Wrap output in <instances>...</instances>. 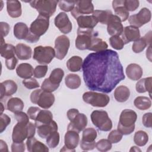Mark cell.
<instances>
[{
	"label": "cell",
	"instance_id": "cell-1",
	"mask_svg": "<svg viewBox=\"0 0 152 152\" xmlns=\"http://www.w3.org/2000/svg\"><path fill=\"white\" fill-rule=\"evenodd\" d=\"M82 69L86 86L91 91L110 93L125 78L119 55L111 49L88 54Z\"/></svg>",
	"mask_w": 152,
	"mask_h": 152
},
{
	"label": "cell",
	"instance_id": "cell-2",
	"mask_svg": "<svg viewBox=\"0 0 152 152\" xmlns=\"http://www.w3.org/2000/svg\"><path fill=\"white\" fill-rule=\"evenodd\" d=\"M49 18L39 15L30 26L29 31L25 40L28 43H36L40 37L43 35L48 30L49 26Z\"/></svg>",
	"mask_w": 152,
	"mask_h": 152
},
{
	"label": "cell",
	"instance_id": "cell-3",
	"mask_svg": "<svg viewBox=\"0 0 152 152\" xmlns=\"http://www.w3.org/2000/svg\"><path fill=\"white\" fill-rule=\"evenodd\" d=\"M137 119V113L131 109H126L122 111L117 129L122 135H129L135 129V122Z\"/></svg>",
	"mask_w": 152,
	"mask_h": 152
},
{
	"label": "cell",
	"instance_id": "cell-4",
	"mask_svg": "<svg viewBox=\"0 0 152 152\" xmlns=\"http://www.w3.org/2000/svg\"><path fill=\"white\" fill-rule=\"evenodd\" d=\"M67 117L70 123L67 126V130L74 131L79 133L84 130L87 125V118L84 113H80L77 109H70L67 111Z\"/></svg>",
	"mask_w": 152,
	"mask_h": 152
},
{
	"label": "cell",
	"instance_id": "cell-5",
	"mask_svg": "<svg viewBox=\"0 0 152 152\" xmlns=\"http://www.w3.org/2000/svg\"><path fill=\"white\" fill-rule=\"evenodd\" d=\"M31 103L37 104L39 107L48 109L55 102V96L50 92H47L41 89H36L31 92L30 97Z\"/></svg>",
	"mask_w": 152,
	"mask_h": 152
},
{
	"label": "cell",
	"instance_id": "cell-6",
	"mask_svg": "<svg viewBox=\"0 0 152 152\" xmlns=\"http://www.w3.org/2000/svg\"><path fill=\"white\" fill-rule=\"evenodd\" d=\"M58 1L55 0H35L29 1L30 6L35 8L39 15L50 17L56 11Z\"/></svg>",
	"mask_w": 152,
	"mask_h": 152
},
{
	"label": "cell",
	"instance_id": "cell-7",
	"mask_svg": "<svg viewBox=\"0 0 152 152\" xmlns=\"http://www.w3.org/2000/svg\"><path fill=\"white\" fill-rule=\"evenodd\" d=\"M90 118L93 125L100 131L107 132L112 128V122L105 110H94Z\"/></svg>",
	"mask_w": 152,
	"mask_h": 152
},
{
	"label": "cell",
	"instance_id": "cell-8",
	"mask_svg": "<svg viewBox=\"0 0 152 152\" xmlns=\"http://www.w3.org/2000/svg\"><path fill=\"white\" fill-rule=\"evenodd\" d=\"M97 33L93 29L80 28L77 30V36L75 39V46L79 50L88 49L92 39L97 36Z\"/></svg>",
	"mask_w": 152,
	"mask_h": 152
},
{
	"label": "cell",
	"instance_id": "cell-9",
	"mask_svg": "<svg viewBox=\"0 0 152 152\" xmlns=\"http://www.w3.org/2000/svg\"><path fill=\"white\" fill-rule=\"evenodd\" d=\"M84 102L94 107H103L106 106L110 101L108 95L104 93H97L94 91L85 92L83 95Z\"/></svg>",
	"mask_w": 152,
	"mask_h": 152
},
{
	"label": "cell",
	"instance_id": "cell-10",
	"mask_svg": "<svg viewBox=\"0 0 152 152\" xmlns=\"http://www.w3.org/2000/svg\"><path fill=\"white\" fill-rule=\"evenodd\" d=\"M56 56L55 49L51 46H38L34 49L33 58L39 64H49Z\"/></svg>",
	"mask_w": 152,
	"mask_h": 152
},
{
	"label": "cell",
	"instance_id": "cell-11",
	"mask_svg": "<svg viewBox=\"0 0 152 152\" xmlns=\"http://www.w3.org/2000/svg\"><path fill=\"white\" fill-rule=\"evenodd\" d=\"M151 13L147 8H142L137 14L131 15L128 19L131 26L139 28L150 21Z\"/></svg>",
	"mask_w": 152,
	"mask_h": 152
},
{
	"label": "cell",
	"instance_id": "cell-12",
	"mask_svg": "<svg viewBox=\"0 0 152 152\" xmlns=\"http://www.w3.org/2000/svg\"><path fill=\"white\" fill-rule=\"evenodd\" d=\"M70 46V40L65 35L57 37L55 40V50L56 58L59 60L63 59L66 55Z\"/></svg>",
	"mask_w": 152,
	"mask_h": 152
},
{
	"label": "cell",
	"instance_id": "cell-13",
	"mask_svg": "<svg viewBox=\"0 0 152 152\" xmlns=\"http://www.w3.org/2000/svg\"><path fill=\"white\" fill-rule=\"evenodd\" d=\"M94 12V6L91 1H76L74 9L71 11L72 17L77 19L84 14H93Z\"/></svg>",
	"mask_w": 152,
	"mask_h": 152
},
{
	"label": "cell",
	"instance_id": "cell-14",
	"mask_svg": "<svg viewBox=\"0 0 152 152\" xmlns=\"http://www.w3.org/2000/svg\"><path fill=\"white\" fill-rule=\"evenodd\" d=\"M80 142L79 133L74 131L67 130L64 136V143L61 151H75V148Z\"/></svg>",
	"mask_w": 152,
	"mask_h": 152
},
{
	"label": "cell",
	"instance_id": "cell-15",
	"mask_svg": "<svg viewBox=\"0 0 152 152\" xmlns=\"http://www.w3.org/2000/svg\"><path fill=\"white\" fill-rule=\"evenodd\" d=\"M54 23L55 26L64 34H68L72 30V23L65 12H59L55 17Z\"/></svg>",
	"mask_w": 152,
	"mask_h": 152
},
{
	"label": "cell",
	"instance_id": "cell-16",
	"mask_svg": "<svg viewBox=\"0 0 152 152\" xmlns=\"http://www.w3.org/2000/svg\"><path fill=\"white\" fill-rule=\"evenodd\" d=\"M124 27L120 18L116 15L112 14L107 23V31L109 35L120 36L122 33Z\"/></svg>",
	"mask_w": 152,
	"mask_h": 152
},
{
	"label": "cell",
	"instance_id": "cell-17",
	"mask_svg": "<svg viewBox=\"0 0 152 152\" xmlns=\"http://www.w3.org/2000/svg\"><path fill=\"white\" fill-rule=\"evenodd\" d=\"M140 38V32L139 28L132 26H126L124 28L121 34V39L124 45L131 42H135Z\"/></svg>",
	"mask_w": 152,
	"mask_h": 152
},
{
	"label": "cell",
	"instance_id": "cell-18",
	"mask_svg": "<svg viewBox=\"0 0 152 152\" xmlns=\"http://www.w3.org/2000/svg\"><path fill=\"white\" fill-rule=\"evenodd\" d=\"M27 125V124L17 122L14 126L12 134V140L13 142H23V141L27 138L28 132Z\"/></svg>",
	"mask_w": 152,
	"mask_h": 152
},
{
	"label": "cell",
	"instance_id": "cell-19",
	"mask_svg": "<svg viewBox=\"0 0 152 152\" xmlns=\"http://www.w3.org/2000/svg\"><path fill=\"white\" fill-rule=\"evenodd\" d=\"M0 99L1 100L5 96H11L15 94L18 89L17 85L15 81L11 80H5L0 84Z\"/></svg>",
	"mask_w": 152,
	"mask_h": 152
},
{
	"label": "cell",
	"instance_id": "cell-20",
	"mask_svg": "<svg viewBox=\"0 0 152 152\" xmlns=\"http://www.w3.org/2000/svg\"><path fill=\"white\" fill-rule=\"evenodd\" d=\"M112 7L115 15L120 18L121 22L125 21L128 18L129 13L124 7V0L113 1Z\"/></svg>",
	"mask_w": 152,
	"mask_h": 152
},
{
	"label": "cell",
	"instance_id": "cell-21",
	"mask_svg": "<svg viewBox=\"0 0 152 152\" xmlns=\"http://www.w3.org/2000/svg\"><path fill=\"white\" fill-rule=\"evenodd\" d=\"M27 150L30 152H48V147L43 142L37 140L34 137L27 138L26 141Z\"/></svg>",
	"mask_w": 152,
	"mask_h": 152
},
{
	"label": "cell",
	"instance_id": "cell-22",
	"mask_svg": "<svg viewBox=\"0 0 152 152\" xmlns=\"http://www.w3.org/2000/svg\"><path fill=\"white\" fill-rule=\"evenodd\" d=\"M76 20L78 28H80L93 29L98 23L97 19L93 15H81Z\"/></svg>",
	"mask_w": 152,
	"mask_h": 152
},
{
	"label": "cell",
	"instance_id": "cell-23",
	"mask_svg": "<svg viewBox=\"0 0 152 152\" xmlns=\"http://www.w3.org/2000/svg\"><path fill=\"white\" fill-rule=\"evenodd\" d=\"M58 125L53 120L49 123L37 127V134L42 138H46L51 133L58 131Z\"/></svg>",
	"mask_w": 152,
	"mask_h": 152
},
{
	"label": "cell",
	"instance_id": "cell-24",
	"mask_svg": "<svg viewBox=\"0 0 152 152\" xmlns=\"http://www.w3.org/2000/svg\"><path fill=\"white\" fill-rule=\"evenodd\" d=\"M126 74L131 80L137 81L140 80L143 74L142 69L137 64H130L126 68Z\"/></svg>",
	"mask_w": 152,
	"mask_h": 152
},
{
	"label": "cell",
	"instance_id": "cell-25",
	"mask_svg": "<svg viewBox=\"0 0 152 152\" xmlns=\"http://www.w3.org/2000/svg\"><path fill=\"white\" fill-rule=\"evenodd\" d=\"M7 10L8 15L12 18H18L21 15V4L19 1H7Z\"/></svg>",
	"mask_w": 152,
	"mask_h": 152
},
{
	"label": "cell",
	"instance_id": "cell-26",
	"mask_svg": "<svg viewBox=\"0 0 152 152\" xmlns=\"http://www.w3.org/2000/svg\"><path fill=\"white\" fill-rule=\"evenodd\" d=\"M15 54L20 60H28L32 55L31 48L23 43H18L15 46Z\"/></svg>",
	"mask_w": 152,
	"mask_h": 152
},
{
	"label": "cell",
	"instance_id": "cell-27",
	"mask_svg": "<svg viewBox=\"0 0 152 152\" xmlns=\"http://www.w3.org/2000/svg\"><path fill=\"white\" fill-rule=\"evenodd\" d=\"M16 73L18 76L23 79H28L31 77L34 74V69L31 65L28 63H22L16 68Z\"/></svg>",
	"mask_w": 152,
	"mask_h": 152
},
{
	"label": "cell",
	"instance_id": "cell-28",
	"mask_svg": "<svg viewBox=\"0 0 152 152\" xmlns=\"http://www.w3.org/2000/svg\"><path fill=\"white\" fill-rule=\"evenodd\" d=\"M53 121V115L52 112L50 110H48L47 109L44 110H40L34 121V124L36 126V128L40 125L49 124L51 122Z\"/></svg>",
	"mask_w": 152,
	"mask_h": 152
},
{
	"label": "cell",
	"instance_id": "cell-29",
	"mask_svg": "<svg viewBox=\"0 0 152 152\" xmlns=\"http://www.w3.org/2000/svg\"><path fill=\"white\" fill-rule=\"evenodd\" d=\"M1 56L5 59H8L15 56V47L11 44L5 43L4 37H1V48H0Z\"/></svg>",
	"mask_w": 152,
	"mask_h": 152
},
{
	"label": "cell",
	"instance_id": "cell-30",
	"mask_svg": "<svg viewBox=\"0 0 152 152\" xmlns=\"http://www.w3.org/2000/svg\"><path fill=\"white\" fill-rule=\"evenodd\" d=\"M14 35L19 40L24 39L28 35L29 28L26 24L23 22H18L14 26Z\"/></svg>",
	"mask_w": 152,
	"mask_h": 152
},
{
	"label": "cell",
	"instance_id": "cell-31",
	"mask_svg": "<svg viewBox=\"0 0 152 152\" xmlns=\"http://www.w3.org/2000/svg\"><path fill=\"white\" fill-rule=\"evenodd\" d=\"M130 96V90L125 86H119L114 91V97L115 100L118 102H126Z\"/></svg>",
	"mask_w": 152,
	"mask_h": 152
},
{
	"label": "cell",
	"instance_id": "cell-32",
	"mask_svg": "<svg viewBox=\"0 0 152 152\" xmlns=\"http://www.w3.org/2000/svg\"><path fill=\"white\" fill-rule=\"evenodd\" d=\"M24 106V102L18 97H11L7 103V109L14 113L22 111Z\"/></svg>",
	"mask_w": 152,
	"mask_h": 152
},
{
	"label": "cell",
	"instance_id": "cell-33",
	"mask_svg": "<svg viewBox=\"0 0 152 152\" xmlns=\"http://www.w3.org/2000/svg\"><path fill=\"white\" fill-rule=\"evenodd\" d=\"M151 77L147 78H144L139 80L135 86L136 90L138 93H144L146 91L149 93V95L151 97Z\"/></svg>",
	"mask_w": 152,
	"mask_h": 152
},
{
	"label": "cell",
	"instance_id": "cell-34",
	"mask_svg": "<svg viewBox=\"0 0 152 152\" xmlns=\"http://www.w3.org/2000/svg\"><path fill=\"white\" fill-rule=\"evenodd\" d=\"M83 63V59L80 56H73L67 61L66 66L71 72H78L82 68Z\"/></svg>",
	"mask_w": 152,
	"mask_h": 152
},
{
	"label": "cell",
	"instance_id": "cell-35",
	"mask_svg": "<svg viewBox=\"0 0 152 152\" xmlns=\"http://www.w3.org/2000/svg\"><path fill=\"white\" fill-rule=\"evenodd\" d=\"M65 84L70 89H77L81 86V78L77 74H69L65 78Z\"/></svg>",
	"mask_w": 152,
	"mask_h": 152
},
{
	"label": "cell",
	"instance_id": "cell-36",
	"mask_svg": "<svg viewBox=\"0 0 152 152\" xmlns=\"http://www.w3.org/2000/svg\"><path fill=\"white\" fill-rule=\"evenodd\" d=\"M107 47L108 45L105 41L97 37V36H95L92 39L90 46L88 50L97 52L106 50Z\"/></svg>",
	"mask_w": 152,
	"mask_h": 152
},
{
	"label": "cell",
	"instance_id": "cell-37",
	"mask_svg": "<svg viewBox=\"0 0 152 152\" xmlns=\"http://www.w3.org/2000/svg\"><path fill=\"white\" fill-rule=\"evenodd\" d=\"M112 14V12L110 10H95L92 15L97 19L98 22L102 24H107Z\"/></svg>",
	"mask_w": 152,
	"mask_h": 152
},
{
	"label": "cell",
	"instance_id": "cell-38",
	"mask_svg": "<svg viewBox=\"0 0 152 152\" xmlns=\"http://www.w3.org/2000/svg\"><path fill=\"white\" fill-rule=\"evenodd\" d=\"M134 106L138 109L145 110L148 109L151 106V99L145 96H138L134 101Z\"/></svg>",
	"mask_w": 152,
	"mask_h": 152
},
{
	"label": "cell",
	"instance_id": "cell-39",
	"mask_svg": "<svg viewBox=\"0 0 152 152\" xmlns=\"http://www.w3.org/2000/svg\"><path fill=\"white\" fill-rule=\"evenodd\" d=\"M148 141V135L146 132L140 130L135 133L134 136V141L138 146H144L147 143Z\"/></svg>",
	"mask_w": 152,
	"mask_h": 152
},
{
	"label": "cell",
	"instance_id": "cell-40",
	"mask_svg": "<svg viewBox=\"0 0 152 152\" xmlns=\"http://www.w3.org/2000/svg\"><path fill=\"white\" fill-rule=\"evenodd\" d=\"M64 76V71L63 69L59 68H57L54 69L51 72L48 78L52 83L55 84H60V83L62 80Z\"/></svg>",
	"mask_w": 152,
	"mask_h": 152
},
{
	"label": "cell",
	"instance_id": "cell-41",
	"mask_svg": "<svg viewBox=\"0 0 152 152\" xmlns=\"http://www.w3.org/2000/svg\"><path fill=\"white\" fill-rule=\"evenodd\" d=\"M97 136V131L93 128H88L83 130L82 140L87 142L94 141Z\"/></svg>",
	"mask_w": 152,
	"mask_h": 152
},
{
	"label": "cell",
	"instance_id": "cell-42",
	"mask_svg": "<svg viewBox=\"0 0 152 152\" xmlns=\"http://www.w3.org/2000/svg\"><path fill=\"white\" fill-rule=\"evenodd\" d=\"M149 44L146 41L145 38L144 37H142L134 42L132 46V49L135 53H140L144 50V49Z\"/></svg>",
	"mask_w": 152,
	"mask_h": 152
},
{
	"label": "cell",
	"instance_id": "cell-43",
	"mask_svg": "<svg viewBox=\"0 0 152 152\" xmlns=\"http://www.w3.org/2000/svg\"><path fill=\"white\" fill-rule=\"evenodd\" d=\"M59 134L58 131H56L51 133L46 138V143L50 148H54L58 145L59 142Z\"/></svg>",
	"mask_w": 152,
	"mask_h": 152
},
{
	"label": "cell",
	"instance_id": "cell-44",
	"mask_svg": "<svg viewBox=\"0 0 152 152\" xmlns=\"http://www.w3.org/2000/svg\"><path fill=\"white\" fill-rule=\"evenodd\" d=\"M95 147L100 151L105 152L110 150L112 147V145L108 139H101L96 143Z\"/></svg>",
	"mask_w": 152,
	"mask_h": 152
},
{
	"label": "cell",
	"instance_id": "cell-45",
	"mask_svg": "<svg viewBox=\"0 0 152 152\" xmlns=\"http://www.w3.org/2000/svg\"><path fill=\"white\" fill-rule=\"evenodd\" d=\"M109 43L110 46L116 50H121L124 48V43L119 36H113L109 38Z\"/></svg>",
	"mask_w": 152,
	"mask_h": 152
},
{
	"label": "cell",
	"instance_id": "cell-46",
	"mask_svg": "<svg viewBox=\"0 0 152 152\" xmlns=\"http://www.w3.org/2000/svg\"><path fill=\"white\" fill-rule=\"evenodd\" d=\"M75 4L76 1H59L58 6L61 10L65 12H69L74 9Z\"/></svg>",
	"mask_w": 152,
	"mask_h": 152
},
{
	"label": "cell",
	"instance_id": "cell-47",
	"mask_svg": "<svg viewBox=\"0 0 152 152\" xmlns=\"http://www.w3.org/2000/svg\"><path fill=\"white\" fill-rule=\"evenodd\" d=\"M59 87V84H55L52 83L49 78H46L42 84L41 88L45 91L52 93L57 90Z\"/></svg>",
	"mask_w": 152,
	"mask_h": 152
},
{
	"label": "cell",
	"instance_id": "cell-48",
	"mask_svg": "<svg viewBox=\"0 0 152 152\" xmlns=\"http://www.w3.org/2000/svg\"><path fill=\"white\" fill-rule=\"evenodd\" d=\"M48 70V67L46 65H37L34 69V77L37 78L44 77Z\"/></svg>",
	"mask_w": 152,
	"mask_h": 152
},
{
	"label": "cell",
	"instance_id": "cell-49",
	"mask_svg": "<svg viewBox=\"0 0 152 152\" xmlns=\"http://www.w3.org/2000/svg\"><path fill=\"white\" fill-rule=\"evenodd\" d=\"M123 135L117 129L112 131L108 135L107 139L110 141L111 143H118L122 138Z\"/></svg>",
	"mask_w": 152,
	"mask_h": 152
},
{
	"label": "cell",
	"instance_id": "cell-50",
	"mask_svg": "<svg viewBox=\"0 0 152 152\" xmlns=\"http://www.w3.org/2000/svg\"><path fill=\"white\" fill-rule=\"evenodd\" d=\"M23 84L28 89H34L39 87V83L34 78L24 79L22 81Z\"/></svg>",
	"mask_w": 152,
	"mask_h": 152
},
{
	"label": "cell",
	"instance_id": "cell-51",
	"mask_svg": "<svg viewBox=\"0 0 152 152\" xmlns=\"http://www.w3.org/2000/svg\"><path fill=\"white\" fill-rule=\"evenodd\" d=\"M140 5L138 0H124V7L128 11H134L136 10Z\"/></svg>",
	"mask_w": 152,
	"mask_h": 152
},
{
	"label": "cell",
	"instance_id": "cell-52",
	"mask_svg": "<svg viewBox=\"0 0 152 152\" xmlns=\"http://www.w3.org/2000/svg\"><path fill=\"white\" fill-rule=\"evenodd\" d=\"M11 123V118L5 113L0 116V132L2 133L6 129L7 126Z\"/></svg>",
	"mask_w": 152,
	"mask_h": 152
},
{
	"label": "cell",
	"instance_id": "cell-53",
	"mask_svg": "<svg viewBox=\"0 0 152 152\" xmlns=\"http://www.w3.org/2000/svg\"><path fill=\"white\" fill-rule=\"evenodd\" d=\"M14 118L17 122L28 124L29 122V116L26 113L21 111L14 113Z\"/></svg>",
	"mask_w": 152,
	"mask_h": 152
},
{
	"label": "cell",
	"instance_id": "cell-54",
	"mask_svg": "<svg viewBox=\"0 0 152 152\" xmlns=\"http://www.w3.org/2000/svg\"><path fill=\"white\" fill-rule=\"evenodd\" d=\"M96 147V142H87L84 141L83 140H81L80 141V148L84 151H88L93 150Z\"/></svg>",
	"mask_w": 152,
	"mask_h": 152
},
{
	"label": "cell",
	"instance_id": "cell-55",
	"mask_svg": "<svg viewBox=\"0 0 152 152\" xmlns=\"http://www.w3.org/2000/svg\"><path fill=\"white\" fill-rule=\"evenodd\" d=\"M142 122L144 126L147 128L152 127V113L148 112L142 116Z\"/></svg>",
	"mask_w": 152,
	"mask_h": 152
},
{
	"label": "cell",
	"instance_id": "cell-56",
	"mask_svg": "<svg viewBox=\"0 0 152 152\" xmlns=\"http://www.w3.org/2000/svg\"><path fill=\"white\" fill-rule=\"evenodd\" d=\"M26 150L25 144L23 142H13L11 145V151L12 152H23Z\"/></svg>",
	"mask_w": 152,
	"mask_h": 152
},
{
	"label": "cell",
	"instance_id": "cell-57",
	"mask_svg": "<svg viewBox=\"0 0 152 152\" xmlns=\"http://www.w3.org/2000/svg\"><path fill=\"white\" fill-rule=\"evenodd\" d=\"M40 110L41 109L38 107L31 106L28 109L27 113L30 119L34 121L37 115V114H38V113H39V112Z\"/></svg>",
	"mask_w": 152,
	"mask_h": 152
},
{
	"label": "cell",
	"instance_id": "cell-58",
	"mask_svg": "<svg viewBox=\"0 0 152 152\" xmlns=\"http://www.w3.org/2000/svg\"><path fill=\"white\" fill-rule=\"evenodd\" d=\"M17 62L18 60L15 56L8 59H5V65L7 68L10 70L14 69L15 68Z\"/></svg>",
	"mask_w": 152,
	"mask_h": 152
},
{
	"label": "cell",
	"instance_id": "cell-59",
	"mask_svg": "<svg viewBox=\"0 0 152 152\" xmlns=\"http://www.w3.org/2000/svg\"><path fill=\"white\" fill-rule=\"evenodd\" d=\"M0 28H1V37H4L7 36L9 33V31L10 30V26L7 23L1 21L0 23Z\"/></svg>",
	"mask_w": 152,
	"mask_h": 152
},
{
	"label": "cell",
	"instance_id": "cell-60",
	"mask_svg": "<svg viewBox=\"0 0 152 152\" xmlns=\"http://www.w3.org/2000/svg\"><path fill=\"white\" fill-rule=\"evenodd\" d=\"M27 132H28V136L27 138H30L31 137H33L35 135L36 132V125L32 122H29L28 124L27 125Z\"/></svg>",
	"mask_w": 152,
	"mask_h": 152
},
{
	"label": "cell",
	"instance_id": "cell-61",
	"mask_svg": "<svg viewBox=\"0 0 152 152\" xmlns=\"http://www.w3.org/2000/svg\"><path fill=\"white\" fill-rule=\"evenodd\" d=\"M0 151L1 152H8V148L7 143L2 140H0Z\"/></svg>",
	"mask_w": 152,
	"mask_h": 152
},
{
	"label": "cell",
	"instance_id": "cell-62",
	"mask_svg": "<svg viewBox=\"0 0 152 152\" xmlns=\"http://www.w3.org/2000/svg\"><path fill=\"white\" fill-rule=\"evenodd\" d=\"M151 45H149L148 49H147V50H146V56H147V58L149 59L150 61H151Z\"/></svg>",
	"mask_w": 152,
	"mask_h": 152
},
{
	"label": "cell",
	"instance_id": "cell-63",
	"mask_svg": "<svg viewBox=\"0 0 152 152\" xmlns=\"http://www.w3.org/2000/svg\"><path fill=\"white\" fill-rule=\"evenodd\" d=\"M141 151V150L136 146H132L131 147V148L129 150V151Z\"/></svg>",
	"mask_w": 152,
	"mask_h": 152
},
{
	"label": "cell",
	"instance_id": "cell-64",
	"mask_svg": "<svg viewBox=\"0 0 152 152\" xmlns=\"http://www.w3.org/2000/svg\"><path fill=\"white\" fill-rule=\"evenodd\" d=\"M0 104H1V114H2V113H3L2 112L4 110V105H3L2 102L0 103Z\"/></svg>",
	"mask_w": 152,
	"mask_h": 152
}]
</instances>
